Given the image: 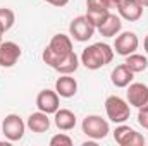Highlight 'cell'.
Wrapping results in <instances>:
<instances>
[{
    "mask_svg": "<svg viewBox=\"0 0 148 146\" xmlns=\"http://www.w3.org/2000/svg\"><path fill=\"white\" fill-rule=\"evenodd\" d=\"M73 40L71 35H64V33H57L53 35L50 43L45 46L43 53H41V59L47 65H50L53 71L73 53Z\"/></svg>",
    "mask_w": 148,
    "mask_h": 146,
    "instance_id": "1",
    "label": "cell"
},
{
    "mask_svg": "<svg viewBox=\"0 0 148 146\" xmlns=\"http://www.w3.org/2000/svg\"><path fill=\"white\" fill-rule=\"evenodd\" d=\"M114 59V50L110 45L107 43H93L90 46H86L79 57V62L90 69V71H98L102 67H105L107 64H110Z\"/></svg>",
    "mask_w": 148,
    "mask_h": 146,
    "instance_id": "2",
    "label": "cell"
},
{
    "mask_svg": "<svg viewBox=\"0 0 148 146\" xmlns=\"http://www.w3.org/2000/svg\"><path fill=\"white\" fill-rule=\"evenodd\" d=\"M105 113L110 122L124 124L131 115V105L127 103V100H124L117 95H112V96H107V100H105Z\"/></svg>",
    "mask_w": 148,
    "mask_h": 146,
    "instance_id": "3",
    "label": "cell"
},
{
    "mask_svg": "<svg viewBox=\"0 0 148 146\" xmlns=\"http://www.w3.org/2000/svg\"><path fill=\"white\" fill-rule=\"evenodd\" d=\"M81 129H83V132H84L88 138H91V139H95V141L105 139V138L109 136V132H110L109 122H107L105 119H102L100 115H86V117L83 119Z\"/></svg>",
    "mask_w": 148,
    "mask_h": 146,
    "instance_id": "4",
    "label": "cell"
},
{
    "mask_svg": "<svg viewBox=\"0 0 148 146\" xmlns=\"http://www.w3.org/2000/svg\"><path fill=\"white\" fill-rule=\"evenodd\" d=\"M24 131H26V122L17 113H9L2 120V132L10 143H16L19 139H23Z\"/></svg>",
    "mask_w": 148,
    "mask_h": 146,
    "instance_id": "5",
    "label": "cell"
},
{
    "mask_svg": "<svg viewBox=\"0 0 148 146\" xmlns=\"http://www.w3.org/2000/svg\"><path fill=\"white\" fill-rule=\"evenodd\" d=\"M95 29L97 28L88 21L86 16L74 17L73 21H71V24H69V35H71V38H74L79 43H84V41L91 40L93 35H95Z\"/></svg>",
    "mask_w": 148,
    "mask_h": 146,
    "instance_id": "6",
    "label": "cell"
},
{
    "mask_svg": "<svg viewBox=\"0 0 148 146\" xmlns=\"http://www.w3.org/2000/svg\"><path fill=\"white\" fill-rule=\"evenodd\" d=\"M114 139L119 146H145L147 139L143 138V134L136 132L133 127L121 124L119 127H115L114 131Z\"/></svg>",
    "mask_w": 148,
    "mask_h": 146,
    "instance_id": "7",
    "label": "cell"
},
{
    "mask_svg": "<svg viewBox=\"0 0 148 146\" xmlns=\"http://www.w3.org/2000/svg\"><path fill=\"white\" fill-rule=\"evenodd\" d=\"M140 46V40L138 35L133 33V31H122L115 36V43H114V52L122 55V57H127L131 53H134Z\"/></svg>",
    "mask_w": 148,
    "mask_h": 146,
    "instance_id": "8",
    "label": "cell"
},
{
    "mask_svg": "<svg viewBox=\"0 0 148 146\" xmlns=\"http://www.w3.org/2000/svg\"><path fill=\"white\" fill-rule=\"evenodd\" d=\"M23 50L16 41H2L0 45V67H14L21 59Z\"/></svg>",
    "mask_w": 148,
    "mask_h": 146,
    "instance_id": "9",
    "label": "cell"
},
{
    "mask_svg": "<svg viewBox=\"0 0 148 146\" xmlns=\"http://www.w3.org/2000/svg\"><path fill=\"white\" fill-rule=\"evenodd\" d=\"M127 103L136 108H147L148 107V86L143 83H131L126 91Z\"/></svg>",
    "mask_w": 148,
    "mask_h": 146,
    "instance_id": "10",
    "label": "cell"
},
{
    "mask_svg": "<svg viewBox=\"0 0 148 146\" xmlns=\"http://www.w3.org/2000/svg\"><path fill=\"white\" fill-rule=\"evenodd\" d=\"M36 108L45 112V113H55L60 108V96L53 89H41L36 96Z\"/></svg>",
    "mask_w": 148,
    "mask_h": 146,
    "instance_id": "11",
    "label": "cell"
},
{
    "mask_svg": "<svg viewBox=\"0 0 148 146\" xmlns=\"http://www.w3.org/2000/svg\"><path fill=\"white\" fill-rule=\"evenodd\" d=\"M119 16L129 23H136L143 16V5L140 0H121L119 5Z\"/></svg>",
    "mask_w": 148,
    "mask_h": 146,
    "instance_id": "12",
    "label": "cell"
},
{
    "mask_svg": "<svg viewBox=\"0 0 148 146\" xmlns=\"http://www.w3.org/2000/svg\"><path fill=\"white\" fill-rule=\"evenodd\" d=\"M97 29H98V33H100L102 36L115 38L121 33V29H122V17L117 16V14H114V12H110V14L107 16V19H105Z\"/></svg>",
    "mask_w": 148,
    "mask_h": 146,
    "instance_id": "13",
    "label": "cell"
},
{
    "mask_svg": "<svg viewBox=\"0 0 148 146\" xmlns=\"http://www.w3.org/2000/svg\"><path fill=\"white\" fill-rule=\"evenodd\" d=\"M55 91L60 98H73L77 93V81L71 77V74H60L55 81Z\"/></svg>",
    "mask_w": 148,
    "mask_h": 146,
    "instance_id": "14",
    "label": "cell"
},
{
    "mask_svg": "<svg viewBox=\"0 0 148 146\" xmlns=\"http://www.w3.org/2000/svg\"><path fill=\"white\" fill-rule=\"evenodd\" d=\"M26 127L31 131V132H36V134H41V132H47L50 129V119H48V113L38 110V112H33L28 120H26Z\"/></svg>",
    "mask_w": 148,
    "mask_h": 146,
    "instance_id": "15",
    "label": "cell"
},
{
    "mask_svg": "<svg viewBox=\"0 0 148 146\" xmlns=\"http://www.w3.org/2000/svg\"><path fill=\"white\" fill-rule=\"evenodd\" d=\"M53 120H55V126L57 129L60 131H73L76 127V113L71 112L69 108H59L55 113H53Z\"/></svg>",
    "mask_w": 148,
    "mask_h": 146,
    "instance_id": "16",
    "label": "cell"
},
{
    "mask_svg": "<svg viewBox=\"0 0 148 146\" xmlns=\"http://www.w3.org/2000/svg\"><path fill=\"white\" fill-rule=\"evenodd\" d=\"M133 77H134V72H131L126 67V64L117 65L110 74V81L115 88H127L133 83Z\"/></svg>",
    "mask_w": 148,
    "mask_h": 146,
    "instance_id": "17",
    "label": "cell"
},
{
    "mask_svg": "<svg viewBox=\"0 0 148 146\" xmlns=\"http://www.w3.org/2000/svg\"><path fill=\"white\" fill-rule=\"evenodd\" d=\"M126 67L131 71V72L138 74V72H143V71H147L148 69V59L145 55H141V53H131V55H127L126 57Z\"/></svg>",
    "mask_w": 148,
    "mask_h": 146,
    "instance_id": "18",
    "label": "cell"
},
{
    "mask_svg": "<svg viewBox=\"0 0 148 146\" xmlns=\"http://www.w3.org/2000/svg\"><path fill=\"white\" fill-rule=\"evenodd\" d=\"M77 67H79V57L76 55V52H73L55 71L59 74H74L77 71Z\"/></svg>",
    "mask_w": 148,
    "mask_h": 146,
    "instance_id": "19",
    "label": "cell"
},
{
    "mask_svg": "<svg viewBox=\"0 0 148 146\" xmlns=\"http://www.w3.org/2000/svg\"><path fill=\"white\" fill-rule=\"evenodd\" d=\"M110 14V10H105V9H86V17H88V21L95 26V28H98L105 19H107V16Z\"/></svg>",
    "mask_w": 148,
    "mask_h": 146,
    "instance_id": "20",
    "label": "cell"
},
{
    "mask_svg": "<svg viewBox=\"0 0 148 146\" xmlns=\"http://www.w3.org/2000/svg\"><path fill=\"white\" fill-rule=\"evenodd\" d=\"M121 0H86V9H105V10H114L119 9Z\"/></svg>",
    "mask_w": 148,
    "mask_h": 146,
    "instance_id": "21",
    "label": "cell"
},
{
    "mask_svg": "<svg viewBox=\"0 0 148 146\" xmlns=\"http://www.w3.org/2000/svg\"><path fill=\"white\" fill-rule=\"evenodd\" d=\"M0 23L2 26L5 28V31H9L14 23H16V14L12 9H7V7H0Z\"/></svg>",
    "mask_w": 148,
    "mask_h": 146,
    "instance_id": "22",
    "label": "cell"
},
{
    "mask_svg": "<svg viewBox=\"0 0 148 146\" xmlns=\"http://www.w3.org/2000/svg\"><path fill=\"white\" fill-rule=\"evenodd\" d=\"M50 146H73V139L67 134L60 132V134H55L50 139Z\"/></svg>",
    "mask_w": 148,
    "mask_h": 146,
    "instance_id": "23",
    "label": "cell"
},
{
    "mask_svg": "<svg viewBox=\"0 0 148 146\" xmlns=\"http://www.w3.org/2000/svg\"><path fill=\"white\" fill-rule=\"evenodd\" d=\"M138 124L143 129H148V107L147 108H138Z\"/></svg>",
    "mask_w": 148,
    "mask_h": 146,
    "instance_id": "24",
    "label": "cell"
},
{
    "mask_svg": "<svg viewBox=\"0 0 148 146\" xmlns=\"http://www.w3.org/2000/svg\"><path fill=\"white\" fill-rule=\"evenodd\" d=\"M43 2H47V3H50L53 7H66L69 3V0H43Z\"/></svg>",
    "mask_w": 148,
    "mask_h": 146,
    "instance_id": "25",
    "label": "cell"
},
{
    "mask_svg": "<svg viewBox=\"0 0 148 146\" xmlns=\"http://www.w3.org/2000/svg\"><path fill=\"white\" fill-rule=\"evenodd\" d=\"M143 48H145V52H147V55H148V35L145 36V41H143Z\"/></svg>",
    "mask_w": 148,
    "mask_h": 146,
    "instance_id": "26",
    "label": "cell"
},
{
    "mask_svg": "<svg viewBox=\"0 0 148 146\" xmlns=\"http://www.w3.org/2000/svg\"><path fill=\"white\" fill-rule=\"evenodd\" d=\"M140 2H141V5H143V7H148V0H140Z\"/></svg>",
    "mask_w": 148,
    "mask_h": 146,
    "instance_id": "27",
    "label": "cell"
},
{
    "mask_svg": "<svg viewBox=\"0 0 148 146\" xmlns=\"http://www.w3.org/2000/svg\"><path fill=\"white\" fill-rule=\"evenodd\" d=\"M2 36H3V35H2V33H0V45H2V41H3V40H2Z\"/></svg>",
    "mask_w": 148,
    "mask_h": 146,
    "instance_id": "28",
    "label": "cell"
}]
</instances>
